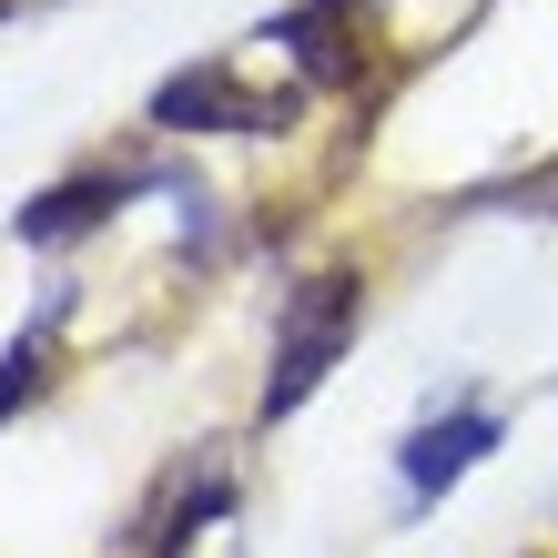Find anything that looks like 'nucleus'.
Instances as JSON below:
<instances>
[{"instance_id": "f257e3e1", "label": "nucleus", "mask_w": 558, "mask_h": 558, "mask_svg": "<svg viewBox=\"0 0 558 558\" xmlns=\"http://www.w3.org/2000/svg\"><path fill=\"white\" fill-rule=\"evenodd\" d=\"M355 275L345 265H325V275H305L294 284V305H284V336H275V386H265V416H294L325 386V366L345 355V336H355Z\"/></svg>"}, {"instance_id": "39448f33", "label": "nucleus", "mask_w": 558, "mask_h": 558, "mask_svg": "<svg viewBox=\"0 0 558 558\" xmlns=\"http://www.w3.org/2000/svg\"><path fill=\"white\" fill-rule=\"evenodd\" d=\"M31 386H41V336H31V345H11V366H0V416H11Z\"/></svg>"}, {"instance_id": "7ed1b4c3", "label": "nucleus", "mask_w": 558, "mask_h": 558, "mask_svg": "<svg viewBox=\"0 0 558 558\" xmlns=\"http://www.w3.org/2000/svg\"><path fill=\"white\" fill-rule=\"evenodd\" d=\"M214 508H234V468H223V457H193V477H173V487L153 498L143 548H153V558H183L193 529H214Z\"/></svg>"}, {"instance_id": "20e7f679", "label": "nucleus", "mask_w": 558, "mask_h": 558, "mask_svg": "<svg viewBox=\"0 0 558 558\" xmlns=\"http://www.w3.org/2000/svg\"><path fill=\"white\" fill-rule=\"evenodd\" d=\"M487 437H498L487 416H447V426H426V437L407 447V477L426 487V498H437V487H447L457 468H468V457H487Z\"/></svg>"}, {"instance_id": "f03ea898", "label": "nucleus", "mask_w": 558, "mask_h": 558, "mask_svg": "<svg viewBox=\"0 0 558 558\" xmlns=\"http://www.w3.org/2000/svg\"><path fill=\"white\" fill-rule=\"evenodd\" d=\"M294 102H305V82H265L254 92V61H204V72L162 82V122L173 133H275V122H294Z\"/></svg>"}]
</instances>
